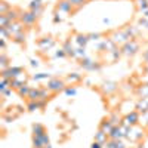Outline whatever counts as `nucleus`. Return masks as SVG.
<instances>
[{
    "mask_svg": "<svg viewBox=\"0 0 148 148\" xmlns=\"http://www.w3.org/2000/svg\"><path fill=\"white\" fill-rule=\"evenodd\" d=\"M42 93L40 92H36V98H37V99H39V96H40ZM30 98H31V99L34 101V90H31V93H30Z\"/></svg>",
    "mask_w": 148,
    "mask_h": 148,
    "instance_id": "f03ea898",
    "label": "nucleus"
},
{
    "mask_svg": "<svg viewBox=\"0 0 148 148\" xmlns=\"http://www.w3.org/2000/svg\"><path fill=\"white\" fill-rule=\"evenodd\" d=\"M47 88L51 89V90H59V89L64 88V83L61 82V80H58V79H55V80H52L51 83H49Z\"/></svg>",
    "mask_w": 148,
    "mask_h": 148,
    "instance_id": "f257e3e1",
    "label": "nucleus"
},
{
    "mask_svg": "<svg viewBox=\"0 0 148 148\" xmlns=\"http://www.w3.org/2000/svg\"><path fill=\"white\" fill-rule=\"evenodd\" d=\"M92 148H99V144H93V147Z\"/></svg>",
    "mask_w": 148,
    "mask_h": 148,
    "instance_id": "7ed1b4c3",
    "label": "nucleus"
}]
</instances>
